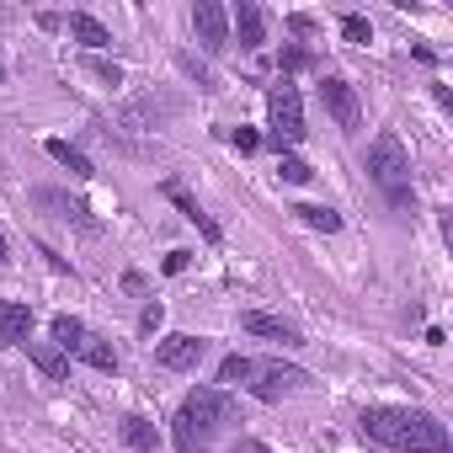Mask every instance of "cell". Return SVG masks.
<instances>
[{
  "label": "cell",
  "mask_w": 453,
  "mask_h": 453,
  "mask_svg": "<svg viewBox=\"0 0 453 453\" xmlns=\"http://www.w3.org/2000/svg\"><path fill=\"white\" fill-rule=\"evenodd\" d=\"M294 213H299V224H310V230H320V235H336L342 230V213L326 208V203H299Z\"/></svg>",
  "instance_id": "cell-20"
},
{
  "label": "cell",
  "mask_w": 453,
  "mask_h": 453,
  "mask_svg": "<svg viewBox=\"0 0 453 453\" xmlns=\"http://www.w3.org/2000/svg\"><path fill=\"white\" fill-rule=\"evenodd\" d=\"M43 150H49V155H54V160H59V165H65L70 176H81V181H91V176H96V165H91V160H86V155H81V150H75L70 139H49Z\"/></svg>",
  "instance_id": "cell-18"
},
{
  "label": "cell",
  "mask_w": 453,
  "mask_h": 453,
  "mask_svg": "<svg viewBox=\"0 0 453 453\" xmlns=\"http://www.w3.org/2000/svg\"><path fill=\"white\" fill-rule=\"evenodd\" d=\"M176 411H187V416L203 421L208 432H224V426H235V421H241V400H235L230 389H219V384H192V389L181 395Z\"/></svg>",
  "instance_id": "cell-3"
},
{
  "label": "cell",
  "mask_w": 453,
  "mask_h": 453,
  "mask_svg": "<svg viewBox=\"0 0 453 453\" xmlns=\"http://www.w3.org/2000/svg\"><path fill=\"white\" fill-rule=\"evenodd\" d=\"M123 442H128L134 453H155V448H160V432H155L150 416H123Z\"/></svg>",
  "instance_id": "cell-19"
},
{
  "label": "cell",
  "mask_w": 453,
  "mask_h": 453,
  "mask_svg": "<svg viewBox=\"0 0 453 453\" xmlns=\"http://www.w3.org/2000/svg\"><path fill=\"white\" fill-rule=\"evenodd\" d=\"M213 437H219V432H208L203 421H192L187 411H176V421H171V442H176V453H208Z\"/></svg>",
  "instance_id": "cell-15"
},
{
  "label": "cell",
  "mask_w": 453,
  "mask_h": 453,
  "mask_svg": "<svg viewBox=\"0 0 453 453\" xmlns=\"http://www.w3.org/2000/svg\"><path fill=\"white\" fill-rule=\"evenodd\" d=\"M65 27H70V38H75L86 54H102V49H112V33H107V27L91 17V12H70V17H65Z\"/></svg>",
  "instance_id": "cell-14"
},
{
  "label": "cell",
  "mask_w": 453,
  "mask_h": 453,
  "mask_svg": "<svg viewBox=\"0 0 453 453\" xmlns=\"http://www.w3.org/2000/svg\"><path fill=\"white\" fill-rule=\"evenodd\" d=\"M187 262H192V251H171V257H165V273L176 278V273H187Z\"/></svg>",
  "instance_id": "cell-31"
},
{
  "label": "cell",
  "mask_w": 453,
  "mask_h": 453,
  "mask_svg": "<svg viewBox=\"0 0 453 453\" xmlns=\"http://www.w3.org/2000/svg\"><path fill=\"white\" fill-rule=\"evenodd\" d=\"M230 453H273V448H267L262 437H235V448H230Z\"/></svg>",
  "instance_id": "cell-30"
},
{
  "label": "cell",
  "mask_w": 453,
  "mask_h": 453,
  "mask_svg": "<svg viewBox=\"0 0 453 453\" xmlns=\"http://www.w3.org/2000/svg\"><path fill=\"white\" fill-rule=\"evenodd\" d=\"M278 70H283V81H288V75H299V70H315V54H310V49H299V43H288V49L278 54Z\"/></svg>",
  "instance_id": "cell-24"
},
{
  "label": "cell",
  "mask_w": 453,
  "mask_h": 453,
  "mask_svg": "<svg viewBox=\"0 0 453 453\" xmlns=\"http://www.w3.org/2000/svg\"><path fill=\"white\" fill-rule=\"evenodd\" d=\"M315 171H310V160H299V155H278V181H288V187H304Z\"/></svg>",
  "instance_id": "cell-25"
},
{
  "label": "cell",
  "mask_w": 453,
  "mask_h": 453,
  "mask_svg": "<svg viewBox=\"0 0 453 453\" xmlns=\"http://www.w3.org/2000/svg\"><path fill=\"white\" fill-rule=\"evenodd\" d=\"M310 384H315V379H310L304 368H294V363H262L251 389H257L262 405H278V400H288V395H304Z\"/></svg>",
  "instance_id": "cell-7"
},
{
  "label": "cell",
  "mask_w": 453,
  "mask_h": 453,
  "mask_svg": "<svg viewBox=\"0 0 453 453\" xmlns=\"http://www.w3.org/2000/svg\"><path fill=\"white\" fill-rule=\"evenodd\" d=\"M230 139H235V150H241V155H257V150H262V134H257V128H235Z\"/></svg>",
  "instance_id": "cell-28"
},
{
  "label": "cell",
  "mask_w": 453,
  "mask_h": 453,
  "mask_svg": "<svg viewBox=\"0 0 453 453\" xmlns=\"http://www.w3.org/2000/svg\"><path fill=\"white\" fill-rule=\"evenodd\" d=\"M0 81H6V65H0Z\"/></svg>",
  "instance_id": "cell-33"
},
{
  "label": "cell",
  "mask_w": 453,
  "mask_h": 453,
  "mask_svg": "<svg viewBox=\"0 0 453 453\" xmlns=\"http://www.w3.org/2000/svg\"><path fill=\"white\" fill-rule=\"evenodd\" d=\"M342 38H347V43H373V22H368L363 12H347V17H342Z\"/></svg>",
  "instance_id": "cell-26"
},
{
  "label": "cell",
  "mask_w": 453,
  "mask_h": 453,
  "mask_svg": "<svg viewBox=\"0 0 453 453\" xmlns=\"http://www.w3.org/2000/svg\"><path fill=\"white\" fill-rule=\"evenodd\" d=\"M27 357H33V368H38L43 379H54V384L70 373V357H65L54 342H27Z\"/></svg>",
  "instance_id": "cell-17"
},
{
  "label": "cell",
  "mask_w": 453,
  "mask_h": 453,
  "mask_svg": "<svg viewBox=\"0 0 453 453\" xmlns=\"http://www.w3.org/2000/svg\"><path fill=\"white\" fill-rule=\"evenodd\" d=\"M230 33L241 38L246 54H257L267 43V12L257 6V0H241V6H230Z\"/></svg>",
  "instance_id": "cell-9"
},
{
  "label": "cell",
  "mask_w": 453,
  "mask_h": 453,
  "mask_svg": "<svg viewBox=\"0 0 453 453\" xmlns=\"http://www.w3.org/2000/svg\"><path fill=\"white\" fill-rule=\"evenodd\" d=\"M208 357V336H192V331H171L155 342V363L165 373H197V363Z\"/></svg>",
  "instance_id": "cell-6"
},
{
  "label": "cell",
  "mask_w": 453,
  "mask_h": 453,
  "mask_svg": "<svg viewBox=\"0 0 453 453\" xmlns=\"http://www.w3.org/2000/svg\"><path fill=\"white\" fill-rule=\"evenodd\" d=\"M165 197H171V203L181 208V219L192 224V230H197V235H203L208 246H219V241H224V230H219V224H213V219H208V213L197 208V197H192V192H187L181 181H165Z\"/></svg>",
  "instance_id": "cell-12"
},
{
  "label": "cell",
  "mask_w": 453,
  "mask_h": 453,
  "mask_svg": "<svg viewBox=\"0 0 453 453\" xmlns=\"http://www.w3.org/2000/svg\"><path fill=\"white\" fill-rule=\"evenodd\" d=\"M75 357H81L86 368H96V373H118V352H112L107 336H91V331H86V342L75 347Z\"/></svg>",
  "instance_id": "cell-16"
},
{
  "label": "cell",
  "mask_w": 453,
  "mask_h": 453,
  "mask_svg": "<svg viewBox=\"0 0 453 453\" xmlns=\"http://www.w3.org/2000/svg\"><path fill=\"white\" fill-rule=\"evenodd\" d=\"M192 33L208 54H224L230 49V6H219V0H197L192 6Z\"/></svg>",
  "instance_id": "cell-8"
},
{
  "label": "cell",
  "mask_w": 453,
  "mask_h": 453,
  "mask_svg": "<svg viewBox=\"0 0 453 453\" xmlns=\"http://www.w3.org/2000/svg\"><path fill=\"white\" fill-rule=\"evenodd\" d=\"M181 65H187V75H197V91H213V75H208L197 59H181Z\"/></svg>",
  "instance_id": "cell-29"
},
{
  "label": "cell",
  "mask_w": 453,
  "mask_h": 453,
  "mask_svg": "<svg viewBox=\"0 0 453 453\" xmlns=\"http://www.w3.org/2000/svg\"><path fill=\"white\" fill-rule=\"evenodd\" d=\"M27 342H33V310L0 299V347H27Z\"/></svg>",
  "instance_id": "cell-13"
},
{
  "label": "cell",
  "mask_w": 453,
  "mask_h": 453,
  "mask_svg": "<svg viewBox=\"0 0 453 453\" xmlns=\"http://www.w3.org/2000/svg\"><path fill=\"white\" fill-rule=\"evenodd\" d=\"M267 118H273V144L278 155H288V144H299L310 128H304V102H299V86L278 75V86H267Z\"/></svg>",
  "instance_id": "cell-2"
},
{
  "label": "cell",
  "mask_w": 453,
  "mask_h": 453,
  "mask_svg": "<svg viewBox=\"0 0 453 453\" xmlns=\"http://www.w3.org/2000/svg\"><path fill=\"white\" fill-rule=\"evenodd\" d=\"M160 326H165V304L155 299V304H144V315H139V331H144V336H155Z\"/></svg>",
  "instance_id": "cell-27"
},
{
  "label": "cell",
  "mask_w": 453,
  "mask_h": 453,
  "mask_svg": "<svg viewBox=\"0 0 453 453\" xmlns=\"http://www.w3.org/2000/svg\"><path fill=\"white\" fill-rule=\"evenodd\" d=\"M86 75H96L107 91L123 86V65H118V59H102V54H86Z\"/></svg>",
  "instance_id": "cell-23"
},
{
  "label": "cell",
  "mask_w": 453,
  "mask_h": 453,
  "mask_svg": "<svg viewBox=\"0 0 453 453\" xmlns=\"http://www.w3.org/2000/svg\"><path fill=\"white\" fill-rule=\"evenodd\" d=\"M81 342H86V326H81L75 315H54V347H59V352L70 357V352H75Z\"/></svg>",
  "instance_id": "cell-22"
},
{
  "label": "cell",
  "mask_w": 453,
  "mask_h": 453,
  "mask_svg": "<svg viewBox=\"0 0 453 453\" xmlns=\"http://www.w3.org/2000/svg\"><path fill=\"white\" fill-rule=\"evenodd\" d=\"M357 432L395 453H453V432L421 405H363Z\"/></svg>",
  "instance_id": "cell-1"
},
{
  "label": "cell",
  "mask_w": 453,
  "mask_h": 453,
  "mask_svg": "<svg viewBox=\"0 0 453 453\" xmlns=\"http://www.w3.org/2000/svg\"><path fill=\"white\" fill-rule=\"evenodd\" d=\"M12 262V246H6V230H0V267H6Z\"/></svg>",
  "instance_id": "cell-32"
},
{
  "label": "cell",
  "mask_w": 453,
  "mask_h": 453,
  "mask_svg": "<svg viewBox=\"0 0 453 453\" xmlns=\"http://www.w3.org/2000/svg\"><path fill=\"white\" fill-rule=\"evenodd\" d=\"M246 379H257V363L246 357V352H230L219 363V389H230V384H246Z\"/></svg>",
  "instance_id": "cell-21"
},
{
  "label": "cell",
  "mask_w": 453,
  "mask_h": 453,
  "mask_svg": "<svg viewBox=\"0 0 453 453\" xmlns=\"http://www.w3.org/2000/svg\"><path fill=\"white\" fill-rule=\"evenodd\" d=\"M320 107L331 112V123L342 128V134H357L363 128V102H357V91H352V81H342V75H320Z\"/></svg>",
  "instance_id": "cell-5"
},
{
  "label": "cell",
  "mask_w": 453,
  "mask_h": 453,
  "mask_svg": "<svg viewBox=\"0 0 453 453\" xmlns=\"http://www.w3.org/2000/svg\"><path fill=\"white\" fill-rule=\"evenodd\" d=\"M368 176L384 187V192H395V187H411V155H405V144H400V134L395 128H384L373 144H368Z\"/></svg>",
  "instance_id": "cell-4"
},
{
  "label": "cell",
  "mask_w": 453,
  "mask_h": 453,
  "mask_svg": "<svg viewBox=\"0 0 453 453\" xmlns=\"http://www.w3.org/2000/svg\"><path fill=\"white\" fill-rule=\"evenodd\" d=\"M241 331H246V336H262V342H278V347H304V336H299L288 320L267 315V310H246V315H241Z\"/></svg>",
  "instance_id": "cell-11"
},
{
  "label": "cell",
  "mask_w": 453,
  "mask_h": 453,
  "mask_svg": "<svg viewBox=\"0 0 453 453\" xmlns=\"http://www.w3.org/2000/svg\"><path fill=\"white\" fill-rule=\"evenodd\" d=\"M176 112H181L176 96H155V91H150V96H139V102L123 107V128H160V123L176 118Z\"/></svg>",
  "instance_id": "cell-10"
}]
</instances>
